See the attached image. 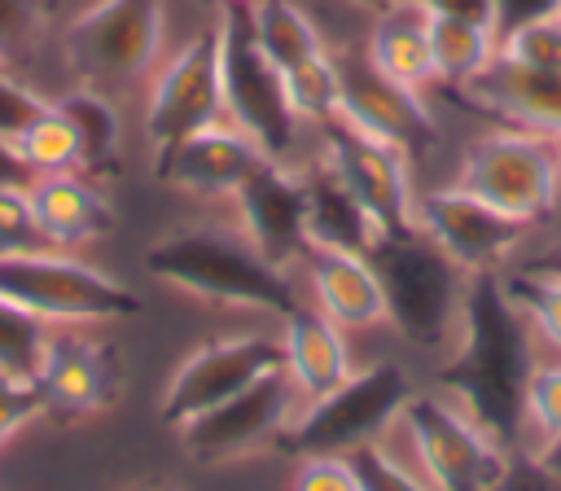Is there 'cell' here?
<instances>
[{"instance_id":"cell-24","label":"cell","mask_w":561,"mask_h":491,"mask_svg":"<svg viewBox=\"0 0 561 491\" xmlns=\"http://www.w3.org/2000/svg\"><path fill=\"white\" fill-rule=\"evenodd\" d=\"M307 241L359 250V254H373V246L381 241L377 228L368 224V215L359 210V202L320 162L307 167Z\"/></svg>"},{"instance_id":"cell-1","label":"cell","mask_w":561,"mask_h":491,"mask_svg":"<svg viewBox=\"0 0 561 491\" xmlns=\"http://www.w3.org/2000/svg\"><path fill=\"white\" fill-rule=\"evenodd\" d=\"M535 368V338L513 311L500 276H473L460 333L438 373V390L469 408L504 443L517 434L522 386Z\"/></svg>"},{"instance_id":"cell-4","label":"cell","mask_w":561,"mask_h":491,"mask_svg":"<svg viewBox=\"0 0 561 491\" xmlns=\"http://www.w3.org/2000/svg\"><path fill=\"white\" fill-rule=\"evenodd\" d=\"M373 267L386 289V324L425 351H451L473 276L456 267L421 228L373 246Z\"/></svg>"},{"instance_id":"cell-30","label":"cell","mask_w":561,"mask_h":491,"mask_svg":"<svg viewBox=\"0 0 561 491\" xmlns=\"http://www.w3.org/2000/svg\"><path fill=\"white\" fill-rule=\"evenodd\" d=\"M500 285H504L513 311L526 320L530 338L561 355V276L543 272L535 263H522L513 272H500Z\"/></svg>"},{"instance_id":"cell-34","label":"cell","mask_w":561,"mask_h":491,"mask_svg":"<svg viewBox=\"0 0 561 491\" xmlns=\"http://www.w3.org/2000/svg\"><path fill=\"white\" fill-rule=\"evenodd\" d=\"M351 469H355V482L359 491H434L399 452H390L381 438L377 443H364L355 452H346Z\"/></svg>"},{"instance_id":"cell-18","label":"cell","mask_w":561,"mask_h":491,"mask_svg":"<svg viewBox=\"0 0 561 491\" xmlns=\"http://www.w3.org/2000/svg\"><path fill=\"white\" fill-rule=\"evenodd\" d=\"M337 123L403 149L408 158L430 145L434 136V114L425 105L421 92H408L390 79H381L368 61L359 66H342V105H337Z\"/></svg>"},{"instance_id":"cell-38","label":"cell","mask_w":561,"mask_h":491,"mask_svg":"<svg viewBox=\"0 0 561 491\" xmlns=\"http://www.w3.org/2000/svg\"><path fill=\"white\" fill-rule=\"evenodd\" d=\"M48 105L31 83H22L13 70H0V140H9L26 118H35Z\"/></svg>"},{"instance_id":"cell-16","label":"cell","mask_w":561,"mask_h":491,"mask_svg":"<svg viewBox=\"0 0 561 491\" xmlns=\"http://www.w3.org/2000/svg\"><path fill=\"white\" fill-rule=\"evenodd\" d=\"M153 162L167 189L197 202H232V193L267 162V153L241 127H232L228 118H215L210 127L184 136Z\"/></svg>"},{"instance_id":"cell-15","label":"cell","mask_w":561,"mask_h":491,"mask_svg":"<svg viewBox=\"0 0 561 491\" xmlns=\"http://www.w3.org/2000/svg\"><path fill=\"white\" fill-rule=\"evenodd\" d=\"M237 232L276 267L294 272L307 246V167L267 158L237 193H232Z\"/></svg>"},{"instance_id":"cell-40","label":"cell","mask_w":561,"mask_h":491,"mask_svg":"<svg viewBox=\"0 0 561 491\" xmlns=\"http://www.w3.org/2000/svg\"><path fill=\"white\" fill-rule=\"evenodd\" d=\"M561 18V0H495V35H513L530 22Z\"/></svg>"},{"instance_id":"cell-33","label":"cell","mask_w":561,"mask_h":491,"mask_svg":"<svg viewBox=\"0 0 561 491\" xmlns=\"http://www.w3.org/2000/svg\"><path fill=\"white\" fill-rule=\"evenodd\" d=\"M48 35V0H0V70H18Z\"/></svg>"},{"instance_id":"cell-25","label":"cell","mask_w":561,"mask_h":491,"mask_svg":"<svg viewBox=\"0 0 561 491\" xmlns=\"http://www.w3.org/2000/svg\"><path fill=\"white\" fill-rule=\"evenodd\" d=\"M57 110L70 118L75 136H79V153H83V175H114L123 162V118L110 92L75 83L70 92L53 96Z\"/></svg>"},{"instance_id":"cell-6","label":"cell","mask_w":561,"mask_h":491,"mask_svg":"<svg viewBox=\"0 0 561 491\" xmlns=\"http://www.w3.org/2000/svg\"><path fill=\"white\" fill-rule=\"evenodd\" d=\"M0 298L18 302L48 329L114 324L140 311V294L75 250H26L0 259Z\"/></svg>"},{"instance_id":"cell-27","label":"cell","mask_w":561,"mask_h":491,"mask_svg":"<svg viewBox=\"0 0 561 491\" xmlns=\"http://www.w3.org/2000/svg\"><path fill=\"white\" fill-rule=\"evenodd\" d=\"M430 18V13H425ZM500 53V35L482 22L465 18H430V61H434V83L443 88H465L473 83Z\"/></svg>"},{"instance_id":"cell-3","label":"cell","mask_w":561,"mask_h":491,"mask_svg":"<svg viewBox=\"0 0 561 491\" xmlns=\"http://www.w3.org/2000/svg\"><path fill=\"white\" fill-rule=\"evenodd\" d=\"M381 443L434 491H500L513 478L508 443L443 390H412Z\"/></svg>"},{"instance_id":"cell-31","label":"cell","mask_w":561,"mask_h":491,"mask_svg":"<svg viewBox=\"0 0 561 491\" xmlns=\"http://www.w3.org/2000/svg\"><path fill=\"white\" fill-rule=\"evenodd\" d=\"M48 324L35 320L31 311H22L18 302L0 298V377H18V381H35L44 351H48Z\"/></svg>"},{"instance_id":"cell-35","label":"cell","mask_w":561,"mask_h":491,"mask_svg":"<svg viewBox=\"0 0 561 491\" xmlns=\"http://www.w3.org/2000/svg\"><path fill=\"white\" fill-rule=\"evenodd\" d=\"M44 246H48V237L35 219L26 184H0V259L44 250Z\"/></svg>"},{"instance_id":"cell-47","label":"cell","mask_w":561,"mask_h":491,"mask_svg":"<svg viewBox=\"0 0 561 491\" xmlns=\"http://www.w3.org/2000/svg\"><path fill=\"white\" fill-rule=\"evenodd\" d=\"M224 4H245V0H224Z\"/></svg>"},{"instance_id":"cell-14","label":"cell","mask_w":561,"mask_h":491,"mask_svg":"<svg viewBox=\"0 0 561 491\" xmlns=\"http://www.w3.org/2000/svg\"><path fill=\"white\" fill-rule=\"evenodd\" d=\"M285 364V346L272 333H232V338H210L202 346H193L175 373L167 377L158 416L175 430L193 416H202L206 408L232 399L237 390H245L250 381H259L263 373Z\"/></svg>"},{"instance_id":"cell-22","label":"cell","mask_w":561,"mask_h":491,"mask_svg":"<svg viewBox=\"0 0 561 491\" xmlns=\"http://www.w3.org/2000/svg\"><path fill=\"white\" fill-rule=\"evenodd\" d=\"M280 346H285V373L294 377L302 399H320L355 373L346 329L333 324L311 302H298L289 316H280Z\"/></svg>"},{"instance_id":"cell-21","label":"cell","mask_w":561,"mask_h":491,"mask_svg":"<svg viewBox=\"0 0 561 491\" xmlns=\"http://www.w3.org/2000/svg\"><path fill=\"white\" fill-rule=\"evenodd\" d=\"M26 193H31V206H35V219H39L48 246H57V250L96 246L118 224L114 202L83 171H48V175H35L26 184Z\"/></svg>"},{"instance_id":"cell-26","label":"cell","mask_w":561,"mask_h":491,"mask_svg":"<svg viewBox=\"0 0 561 491\" xmlns=\"http://www.w3.org/2000/svg\"><path fill=\"white\" fill-rule=\"evenodd\" d=\"M245 26L259 53L276 66L289 70L316 53H324V31L298 0H245Z\"/></svg>"},{"instance_id":"cell-7","label":"cell","mask_w":561,"mask_h":491,"mask_svg":"<svg viewBox=\"0 0 561 491\" xmlns=\"http://www.w3.org/2000/svg\"><path fill=\"white\" fill-rule=\"evenodd\" d=\"M412 381L399 364H368L355 368L337 390L307 399L289 430L276 438L280 452L307 460V456H346L364 443H377L386 425L408 403Z\"/></svg>"},{"instance_id":"cell-17","label":"cell","mask_w":561,"mask_h":491,"mask_svg":"<svg viewBox=\"0 0 561 491\" xmlns=\"http://www.w3.org/2000/svg\"><path fill=\"white\" fill-rule=\"evenodd\" d=\"M35 381L48 416H92L118 399L123 368L110 342H96L83 329H53Z\"/></svg>"},{"instance_id":"cell-28","label":"cell","mask_w":561,"mask_h":491,"mask_svg":"<svg viewBox=\"0 0 561 491\" xmlns=\"http://www.w3.org/2000/svg\"><path fill=\"white\" fill-rule=\"evenodd\" d=\"M9 149L22 158V167L31 175H48V171H83V153H79V136L70 127V118L57 110V101H48L35 118H26L13 136Z\"/></svg>"},{"instance_id":"cell-13","label":"cell","mask_w":561,"mask_h":491,"mask_svg":"<svg viewBox=\"0 0 561 491\" xmlns=\"http://www.w3.org/2000/svg\"><path fill=\"white\" fill-rule=\"evenodd\" d=\"M416 228L469 276H500L530 232V224L495 210L451 180L416 193Z\"/></svg>"},{"instance_id":"cell-45","label":"cell","mask_w":561,"mask_h":491,"mask_svg":"<svg viewBox=\"0 0 561 491\" xmlns=\"http://www.w3.org/2000/svg\"><path fill=\"white\" fill-rule=\"evenodd\" d=\"M548 140H552V153H557V171H561V132H557V136H548Z\"/></svg>"},{"instance_id":"cell-29","label":"cell","mask_w":561,"mask_h":491,"mask_svg":"<svg viewBox=\"0 0 561 491\" xmlns=\"http://www.w3.org/2000/svg\"><path fill=\"white\" fill-rule=\"evenodd\" d=\"M280 83H285V101H289V114L320 132L324 123L337 118V105H342V61L324 48L289 70H280Z\"/></svg>"},{"instance_id":"cell-9","label":"cell","mask_w":561,"mask_h":491,"mask_svg":"<svg viewBox=\"0 0 561 491\" xmlns=\"http://www.w3.org/2000/svg\"><path fill=\"white\" fill-rule=\"evenodd\" d=\"M224 118V22L193 31L175 53L158 61L145 92V140L162 158L184 136Z\"/></svg>"},{"instance_id":"cell-20","label":"cell","mask_w":561,"mask_h":491,"mask_svg":"<svg viewBox=\"0 0 561 491\" xmlns=\"http://www.w3.org/2000/svg\"><path fill=\"white\" fill-rule=\"evenodd\" d=\"M460 96L486 114H495L504 127H526L539 136L561 132V70H535L517 66L495 53V61L460 88Z\"/></svg>"},{"instance_id":"cell-12","label":"cell","mask_w":561,"mask_h":491,"mask_svg":"<svg viewBox=\"0 0 561 491\" xmlns=\"http://www.w3.org/2000/svg\"><path fill=\"white\" fill-rule=\"evenodd\" d=\"M320 167L333 171V180L359 202L377 237H403L416 232V184H412V158L394 145H381L346 123H324L320 132Z\"/></svg>"},{"instance_id":"cell-41","label":"cell","mask_w":561,"mask_h":491,"mask_svg":"<svg viewBox=\"0 0 561 491\" xmlns=\"http://www.w3.org/2000/svg\"><path fill=\"white\" fill-rule=\"evenodd\" d=\"M430 18H465L495 31V0H408Z\"/></svg>"},{"instance_id":"cell-43","label":"cell","mask_w":561,"mask_h":491,"mask_svg":"<svg viewBox=\"0 0 561 491\" xmlns=\"http://www.w3.org/2000/svg\"><path fill=\"white\" fill-rule=\"evenodd\" d=\"M530 263H535V267H543V272H557V276H561V246H552V250L535 254Z\"/></svg>"},{"instance_id":"cell-2","label":"cell","mask_w":561,"mask_h":491,"mask_svg":"<svg viewBox=\"0 0 561 491\" xmlns=\"http://www.w3.org/2000/svg\"><path fill=\"white\" fill-rule=\"evenodd\" d=\"M145 272L197 302L276 320L302 302L294 276L267 263L237 228H175L149 246Z\"/></svg>"},{"instance_id":"cell-19","label":"cell","mask_w":561,"mask_h":491,"mask_svg":"<svg viewBox=\"0 0 561 491\" xmlns=\"http://www.w3.org/2000/svg\"><path fill=\"white\" fill-rule=\"evenodd\" d=\"M294 267L302 272L311 307H320L346 333L386 324V289H381V276H377L368 254L307 241Z\"/></svg>"},{"instance_id":"cell-37","label":"cell","mask_w":561,"mask_h":491,"mask_svg":"<svg viewBox=\"0 0 561 491\" xmlns=\"http://www.w3.org/2000/svg\"><path fill=\"white\" fill-rule=\"evenodd\" d=\"M39 416H48V403H44L39 381L0 377V443H9L13 434H22Z\"/></svg>"},{"instance_id":"cell-46","label":"cell","mask_w":561,"mask_h":491,"mask_svg":"<svg viewBox=\"0 0 561 491\" xmlns=\"http://www.w3.org/2000/svg\"><path fill=\"white\" fill-rule=\"evenodd\" d=\"M140 491H175V487H140Z\"/></svg>"},{"instance_id":"cell-44","label":"cell","mask_w":561,"mask_h":491,"mask_svg":"<svg viewBox=\"0 0 561 491\" xmlns=\"http://www.w3.org/2000/svg\"><path fill=\"white\" fill-rule=\"evenodd\" d=\"M346 4H355V9H364V13H381V9H390V4H399V0H346Z\"/></svg>"},{"instance_id":"cell-36","label":"cell","mask_w":561,"mask_h":491,"mask_svg":"<svg viewBox=\"0 0 561 491\" xmlns=\"http://www.w3.org/2000/svg\"><path fill=\"white\" fill-rule=\"evenodd\" d=\"M500 57H508L517 66H535V70H561V18L530 22L513 35H504Z\"/></svg>"},{"instance_id":"cell-42","label":"cell","mask_w":561,"mask_h":491,"mask_svg":"<svg viewBox=\"0 0 561 491\" xmlns=\"http://www.w3.org/2000/svg\"><path fill=\"white\" fill-rule=\"evenodd\" d=\"M526 452H530L535 469L561 491V434H557V438H543V443H535V447H526Z\"/></svg>"},{"instance_id":"cell-32","label":"cell","mask_w":561,"mask_h":491,"mask_svg":"<svg viewBox=\"0 0 561 491\" xmlns=\"http://www.w3.org/2000/svg\"><path fill=\"white\" fill-rule=\"evenodd\" d=\"M517 434L526 438V447L561 434V359H535V368L526 373Z\"/></svg>"},{"instance_id":"cell-10","label":"cell","mask_w":561,"mask_h":491,"mask_svg":"<svg viewBox=\"0 0 561 491\" xmlns=\"http://www.w3.org/2000/svg\"><path fill=\"white\" fill-rule=\"evenodd\" d=\"M302 390L294 386V377L280 368L263 373L259 381H250L245 390H237L232 399L206 408L202 416L175 425V438L184 447L188 460L197 465H228V460H241V456H254L263 447H272L289 421L298 416L302 408Z\"/></svg>"},{"instance_id":"cell-11","label":"cell","mask_w":561,"mask_h":491,"mask_svg":"<svg viewBox=\"0 0 561 491\" xmlns=\"http://www.w3.org/2000/svg\"><path fill=\"white\" fill-rule=\"evenodd\" d=\"M224 118L241 127L267 158L294 162V145L302 123L289 114L280 70L259 53L245 26V4H224Z\"/></svg>"},{"instance_id":"cell-5","label":"cell","mask_w":561,"mask_h":491,"mask_svg":"<svg viewBox=\"0 0 561 491\" xmlns=\"http://www.w3.org/2000/svg\"><path fill=\"white\" fill-rule=\"evenodd\" d=\"M167 57V4L162 0H88L61 26V61L75 83L123 92L149 83Z\"/></svg>"},{"instance_id":"cell-39","label":"cell","mask_w":561,"mask_h":491,"mask_svg":"<svg viewBox=\"0 0 561 491\" xmlns=\"http://www.w3.org/2000/svg\"><path fill=\"white\" fill-rule=\"evenodd\" d=\"M294 491H359V482L346 456H307L294 478Z\"/></svg>"},{"instance_id":"cell-23","label":"cell","mask_w":561,"mask_h":491,"mask_svg":"<svg viewBox=\"0 0 561 491\" xmlns=\"http://www.w3.org/2000/svg\"><path fill=\"white\" fill-rule=\"evenodd\" d=\"M364 61H368L381 79H390V83H399V88L425 96V88H434L430 18H425L416 4H408V0H399V4H390V9H381V13H373V31H368V44H364Z\"/></svg>"},{"instance_id":"cell-8","label":"cell","mask_w":561,"mask_h":491,"mask_svg":"<svg viewBox=\"0 0 561 491\" xmlns=\"http://www.w3.org/2000/svg\"><path fill=\"white\" fill-rule=\"evenodd\" d=\"M451 184L469 189L473 197L491 202L495 210L522 224H539L561 202V171H557L552 140L526 127H504V123L469 140Z\"/></svg>"}]
</instances>
